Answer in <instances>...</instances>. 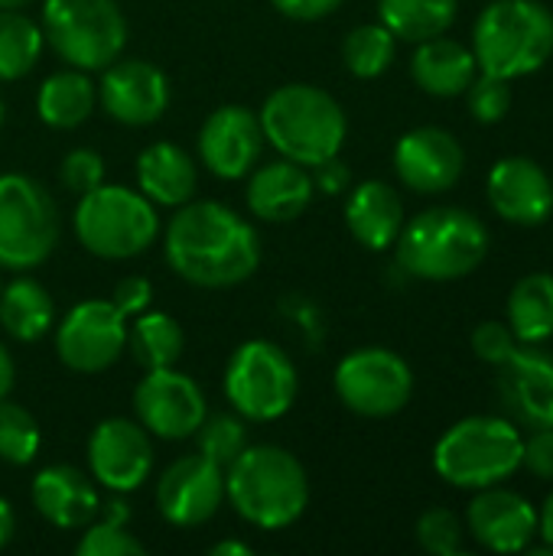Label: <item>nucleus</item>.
Masks as SVG:
<instances>
[{
    "label": "nucleus",
    "mask_w": 553,
    "mask_h": 556,
    "mask_svg": "<svg viewBox=\"0 0 553 556\" xmlns=\"http://www.w3.org/2000/svg\"><path fill=\"white\" fill-rule=\"evenodd\" d=\"M225 498L261 531H280L303 518L310 505V479L303 463L284 446H244L225 466Z\"/></svg>",
    "instance_id": "nucleus-2"
},
{
    "label": "nucleus",
    "mask_w": 553,
    "mask_h": 556,
    "mask_svg": "<svg viewBox=\"0 0 553 556\" xmlns=\"http://www.w3.org/2000/svg\"><path fill=\"white\" fill-rule=\"evenodd\" d=\"M489 254V228L479 215L456 205H437L404 222L394 257L407 277L450 283L479 270Z\"/></svg>",
    "instance_id": "nucleus-3"
},
{
    "label": "nucleus",
    "mask_w": 553,
    "mask_h": 556,
    "mask_svg": "<svg viewBox=\"0 0 553 556\" xmlns=\"http://www.w3.org/2000/svg\"><path fill=\"white\" fill-rule=\"evenodd\" d=\"M404 202L398 189L385 179L359 182L345 199V225L352 238L368 251H388L394 248L401 228H404Z\"/></svg>",
    "instance_id": "nucleus-24"
},
{
    "label": "nucleus",
    "mask_w": 553,
    "mask_h": 556,
    "mask_svg": "<svg viewBox=\"0 0 553 556\" xmlns=\"http://www.w3.org/2000/svg\"><path fill=\"white\" fill-rule=\"evenodd\" d=\"M508 329L521 345L553 339V274H528L508 293Z\"/></svg>",
    "instance_id": "nucleus-29"
},
{
    "label": "nucleus",
    "mask_w": 553,
    "mask_h": 556,
    "mask_svg": "<svg viewBox=\"0 0 553 556\" xmlns=\"http://www.w3.org/2000/svg\"><path fill=\"white\" fill-rule=\"evenodd\" d=\"M261 117L244 104H222L199 130V160L218 179H244L264 153Z\"/></svg>",
    "instance_id": "nucleus-16"
},
{
    "label": "nucleus",
    "mask_w": 553,
    "mask_h": 556,
    "mask_svg": "<svg viewBox=\"0 0 553 556\" xmlns=\"http://www.w3.org/2000/svg\"><path fill=\"white\" fill-rule=\"evenodd\" d=\"M98 104L108 117L127 127H150L169 108V81L147 59H114L101 68Z\"/></svg>",
    "instance_id": "nucleus-17"
},
{
    "label": "nucleus",
    "mask_w": 553,
    "mask_h": 556,
    "mask_svg": "<svg viewBox=\"0 0 553 556\" xmlns=\"http://www.w3.org/2000/svg\"><path fill=\"white\" fill-rule=\"evenodd\" d=\"M59 244V205L52 192L23 176H0V270H33Z\"/></svg>",
    "instance_id": "nucleus-9"
},
{
    "label": "nucleus",
    "mask_w": 553,
    "mask_h": 556,
    "mask_svg": "<svg viewBox=\"0 0 553 556\" xmlns=\"http://www.w3.org/2000/svg\"><path fill=\"white\" fill-rule=\"evenodd\" d=\"M134 169H137V189L153 205L179 208L196 195V182H199L196 163L183 147L169 140H156L147 150H140Z\"/></svg>",
    "instance_id": "nucleus-26"
},
{
    "label": "nucleus",
    "mask_w": 553,
    "mask_h": 556,
    "mask_svg": "<svg viewBox=\"0 0 553 556\" xmlns=\"http://www.w3.org/2000/svg\"><path fill=\"white\" fill-rule=\"evenodd\" d=\"M42 26L20 10H0V81H20L42 55Z\"/></svg>",
    "instance_id": "nucleus-33"
},
{
    "label": "nucleus",
    "mask_w": 553,
    "mask_h": 556,
    "mask_svg": "<svg viewBox=\"0 0 553 556\" xmlns=\"http://www.w3.org/2000/svg\"><path fill=\"white\" fill-rule=\"evenodd\" d=\"M473 55L479 72L525 78L553 55V13L541 0H492L473 26Z\"/></svg>",
    "instance_id": "nucleus-5"
},
{
    "label": "nucleus",
    "mask_w": 553,
    "mask_h": 556,
    "mask_svg": "<svg viewBox=\"0 0 553 556\" xmlns=\"http://www.w3.org/2000/svg\"><path fill=\"white\" fill-rule=\"evenodd\" d=\"M26 3H33V0H0V10H23Z\"/></svg>",
    "instance_id": "nucleus-49"
},
{
    "label": "nucleus",
    "mask_w": 553,
    "mask_h": 556,
    "mask_svg": "<svg viewBox=\"0 0 553 556\" xmlns=\"http://www.w3.org/2000/svg\"><path fill=\"white\" fill-rule=\"evenodd\" d=\"M456 13L460 0H378V23L404 42L443 36L456 23Z\"/></svg>",
    "instance_id": "nucleus-31"
},
{
    "label": "nucleus",
    "mask_w": 553,
    "mask_h": 556,
    "mask_svg": "<svg viewBox=\"0 0 553 556\" xmlns=\"http://www.w3.org/2000/svg\"><path fill=\"white\" fill-rule=\"evenodd\" d=\"M0 326L13 342H39L55 326V303L33 277H13L0 290Z\"/></svg>",
    "instance_id": "nucleus-27"
},
{
    "label": "nucleus",
    "mask_w": 553,
    "mask_h": 556,
    "mask_svg": "<svg viewBox=\"0 0 553 556\" xmlns=\"http://www.w3.org/2000/svg\"><path fill=\"white\" fill-rule=\"evenodd\" d=\"M42 39L68 68L98 72L121 59L127 20L117 0H46Z\"/></svg>",
    "instance_id": "nucleus-8"
},
{
    "label": "nucleus",
    "mask_w": 553,
    "mask_h": 556,
    "mask_svg": "<svg viewBox=\"0 0 553 556\" xmlns=\"http://www.w3.org/2000/svg\"><path fill=\"white\" fill-rule=\"evenodd\" d=\"M166 264L202 290H228L261 267V238L248 218L225 202H186L163 235Z\"/></svg>",
    "instance_id": "nucleus-1"
},
{
    "label": "nucleus",
    "mask_w": 553,
    "mask_h": 556,
    "mask_svg": "<svg viewBox=\"0 0 553 556\" xmlns=\"http://www.w3.org/2000/svg\"><path fill=\"white\" fill-rule=\"evenodd\" d=\"M463 169L466 153L443 127H414L394 147V173L411 192L440 195L460 182Z\"/></svg>",
    "instance_id": "nucleus-18"
},
{
    "label": "nucleus",
    "mask_w": 553,
    "mask_h": 556,
    "mask_svg": "<svg viewBox=\"0 0 553 556\" xmlns=\"http://www.w3.org/2000/svg\"><path fill=\"white\" fill-rule=\"evenodd\" d=\"M521 430L505 417H466L433 446L437 476L466 492L502 485L521 469Z\"/></svg>",
    "instance_id": "nucleus-6"
},
{
    "label": "nucleus",
    "mask_w": 553,
    "mask_h": 556,
    "mask_svg": "<svg viewBox=\"0 0 553 556\" xmlns=\"http://www.w3.org/2000/svg\"><path fill=\"white\" fill-rule=\"evenodd\" d=\"M199 443V453L218 463L222 469L238 459V453L248 446V427L238 414H205L199 430L192 433Z\"/></svg>",
    "instance_id": "nucleus-36"
},
{
    "label": "nucleus",
    "mask_w": 553,
    "mask_h": 556,
    "mask_svg": "<svg viewBox=\"0 0 553 556\" xmlns=\"http://www.w3.org/2000/svg\"><path fill=\"white\" fill-rule=\"evenodd\" d=\"M466 101L479 124H499L512 108V81L479 72L473 85L466 88Z\"/></svg>",
    "instance_id": "nucleus-38"
},
{
    "label": "nucleus",
    "mask_w": 553,
    "mask_h": 556,
    "mask_svg": "<svg viewBox=\"0 0 553 556\" xmlns=\"http://www.w3.org/2000/svg\"><path fill=\"white\" fill-rule=\"evenodd\" d=\"M225 397L251 424L280 420L297 401V368L290 355L267 339L241 342L225 368Z\"/></svg>",
    "instance_id": "nucleus-10"
},
{
    "label": "nucleus",
    "mask_w": 553,
    "mask_h": 556,
    "mask_svg": "<svg viewBox=\"0 0 553 556\" xmlns=\"http://www.w3.org/2000/svg\"><path fill=\"white\" fill-rule=\"evenodd\" d=\"M186 332L169 313H137L134 323H127V352L143 371L153 368H173L183 358Z\"/></svg>",
    "instance_id": "nucleus-30"
},
{
    "label": "nucleus",
    "mask_w": 553,
    "mask_h": 556,
    "mask_svg": "<svg viewBox=\"0 0 553 556\" xmlns=\"http://www.w3.org/2000/svg\"><path fill=\"white\" fill-rule=\"evenodd\" d=\"M16 534V515H13V505L0 495V551L13 541Z\"/></svg>",
    "instance_id": "nucleus-45"
},
{
    "label": "nucleus",
    "mask_w": 553,
    "mask_h": 556,
    "mask_svg": "<svg viewBox=\"0 0 553 556\" xmlns=\"http://www.w3.org/2000/svg\"><path fill=\"white\" fill-rule=\"evenodd\" d=\"M75 235L81 248L101 261H130L147 254L160 238L156 205L137 189L101 182L98 189L78 195Z\"/></svg>",
    "instance_id": "nucleus-7"
},
{
    "label": "nucleus",
    "mask_w": 553,
    "mask_h": 556,
    "mask_svg": "<svg viewBox=\"0 0 553 556\" xmlns=\"http://www.w3.org/2000/svg\"><path fill=\"white\" fill-rule=\"evenodd\" d=\"M88 472L98 485L117 495L140 489L153 472L150 433L127 417L101 420L88 437Z\"/></svg>",
    "instance_id": "nucleus-14"
},
{
    "label": "nucleus",
    "mask_w": 553,
    "mask_h": 556,
    "mask_svg": "<svg viewBox=\"0 0 553 556\" xmlns=\"http://www.w3.org/2000/svg\"><path fill=\"white\" fill-rule=\"evenodd\" d=\"M55 352L75 375L108 371L127 352V316L111 300H81L59 323Z\"/></svg>",
    "instance_id": "nucleus-12"
},
{
    "label": "nucleus",
    "mask_w": 553,
    "mask_h": 556,
    "mask_svg": "<svg viewBox=\"0 0 553 556\" xmlns=\"http://www.w3.org/2000/svg\"><path fill=\"white\" fill-rule=\"evenodd\" d=\"M479 75V62L469 46L433 36L417 42V52L411 59V78L417 81L420 91L433 98H456L466 94L473 78Z\"/></svg>",
    "instance_id": "nucleus-25"
},
{
    "label": "nucleus",
    "mask_w": 553,
    "mask_h": 556,
    "mask_svg": "<svg viewBox=\"0 0 553 556\" xmlns=\"http://www.w3.org/2000/svg\"><path fill=\"white\" fill-rule=\"evenodd\" d=\"M499 394L512 420L521 427H553V358L541 349H515V355L499 365Z\"/></svg>",
    "instance_id": "nucleus-21"
},
{
    "label": "nucleus",
    "mask_w": 553,
    "mask_h": 556,
    "mask_svg": "<svg viewBox=\"0 0 553 556\" xmlns=\"http://www.w3.org/2000/svg\"><path fill=\"white\" fill-rule=\"evenodd\" d=\"M489 205L499 218L535 228L553 215V179L531 156H502L486 179Z\"/></svg>",
    "instance_id": "nucleus-20"
},
{
    "label": "nucleus",
    "mask_w": 553,
    "mask_h": 556,
    "mask_svg": "<svg viewBox=\"0 0 553 556\" xmlns=\"http://www.w3.org/2000/svg\"><path fill=\"white\" fill-rule=\"evenodd\" d=\"M13 358H10V352L3 349V342H0V401L3 397H10V391H13Z\"/></svg>",
    "instance_id": "nucleus-47"
},
{
    "label": "nucleus",
    "mask_w": 553,
    "mask_h": 556,
    "mask_svg": "<svg viewBox=\"0 0 553 556\" xmlns=\"http://www.w3.org/2000/svg\"><path fill=\"white\" fill-rule=\"evenodd\" d=\"M538 534H541L544 547L553 554V492L548 495V502L541 505V511H538Z\"/></svg>",
    "instance_id": "nucleus-46"
},
{
    "label": "nucleus",
    "mask_w": 553,
    "mask_h": 556,
    "mask_svg": "<svg viewBox=\"0 0 553 556\" xmlns=\"http://www.w3.org/2000/svg\"><path fill=\"white\" fill-rule=\"evenodd\" d=\"M130 505L124 498L101 502L98 515L85 525L81 541L75 544L78 556H143L147 547L127 531Z\"/></svg>",
    "instance_id": "nucleus-32"
},
{
    "label": "nucleus",
    "mask_w": 553,
    "mask_h": 556,
    "mask_svg": "<svg viewBox=\"0 0 553 556\" xmlns=\"http://www.w3.org/2000/svg\"><path fill=\"white\" fill-rule=\"evenodd\" d=\"M466 528L492 554H525L538 538V508L502 485L479 489L466 508Z\"/></svg>",
    "instance_id": "nucleus-19"
},
{
    "label": "nucleus",
    "mask_w": 553,
    "mask_h": 556,
    "mask_svg": "<svg viewBox=\"0 0 553 556\" xmlns=\"http://www.w3.org/2000/svg\"><path fill=\"white\" fill-rule=\"evenodd\" d=\"M277 13L290 16V20H300V23H313V20H323L329 13H336L342 7V0H271Z\"/></svg>",
    "instance_id": "nucleus-43"
},
{
    "label": "nucleus",
    "mask_w": 553,
    "mask_h": 556,
    "mask_svg": "<svg viewBox=\"0 0 553 556\" xmlns=\"http://www.w3.org/2000/svg\"><path fill=\"white\" fill-rule=\"evenodd\" d=\"M339 401L368 420H385L394 417L407 407L414 394V371L411 365L381 345L355 349L349 352L332 375Z\"/></svg>",
    "instance_id": "nucleus-11"
},
{
    "label": "nucleus",
    "mask_w": 553,
    "mask_h": 556,
    "mask_svg": "<svg viewBox=\"0 0 553 556\" xmlns=\"http://www.w3.org/2000/svg\"><path fill=\"white\" fill-rule=\"evenodd\" d=\"M417 544L433 556L463 554V525L450 508H430L417 521Z\"/></svg>",
    "instance_id": "nucleus-37"
},
{
    "label": "nucleus",
    "mask_w": 553,
    "mask_h": 556,
    "mask_svg": "<svg viewBox=\"0 0 553 556\" xmlns=\"http://www.w3.org/2000/svg\"><path fill=\"white\" fill-rule=\"evenodd\" d=\"M257 117L264 140L284 160H293L306 169L339 156L349 134L342 104L329 91L303 81L274 88Z\"/></svg>",
    "instance_id": "nucleus-4"
},
{
    "label": "nucleus",
    "mask_w": 553,
    "mask_h": 556,
    "mask_svg": "<svg viewBox=\"0 0 553 556\" xmlns=\"http://www.w3.org/2000/svg\"><path fill=\"white\" fill-rule=\"evenodd\" d=\"M62 186L75 195H85L91 189H98L104 182V160L98 150H88V147H75L65 160H62Z\"/></svg>",
    "instance_id": "nucleus-39"
},
{
    "label": "nucleus",
    "mask_w": 553,
    "mask_h": 556,
    "mask_svg": "<svg viewBox=\"0 0 553 556\" xmlns=\"http://www.w3.org/2000/svg\"><path fill=\"white\" fill-rule=\"evenodd\" d=\"M225 502V469L202 453L183 456L156 482V508L176 528H199Z\"/></svg>",
    "instance_id": "nucleus-15"
},
{
    "label": "nucleus",
    "mask_w": 553,
    "mask_h": 556,
    "mask_svg": "<svg viewBox=\"0 0 553 556\" xmlns=\"http://www.w3.org/2000/svg\"><path fill=\"white\" fill-rule=\"evenodd\" d=\"M150 300H153V287H150V280L140 277V274L124 277V280L114 287V293H111V303H114L127 319H134L137 313H143V309L150 306Z\"/></svg>",
    "instance_id": "nucleus-42"
},
{
    "label": "nucleus",
    "mask_w": 553,
    "mask_h": 556,
    "mask_svg": "<svg viewBox=\"0 0 553 556\" xmlns=\"http://www.w3.org/2000/svg\"><path fill=\"white\" fill-rule=\"evenodd\" d=\"M212 556H251V547L241 544V541H222V544H212L209 547Z\"/></svg>",
    "instance_id": "nucleus-48"
},
{
    "label": "nucleus",
    "mask_w": 553,
    "mask_h": 556,
    "mask_svg": "<svg viewBox=\"0 0 553 556\" xmlns=\"http://www.w3.org/2000/svg\"><path fill=\"white\" fill-rule=\"evenodd\" d=\"M0 290H3V280H0Z\"/></svg>",
    "instance_id": "nucleus-51"
},
{
    "label": "nucleus",
    "mask_w": 553,
    "mask_h": 556,
    "mask_svg": "<svg viewBox=\"0 0 553 556\" xmlns=\"http://www.w3.org/2000/svg\"><path fill=\"white\" fill-rule=\"evenodd\" d=\"M98 104V88L81 68L55 72L42 81L36 94V111L46 127L52 130H75L81 127Z\"/></svg>",
    "instance_id": "nucleus-28"
},
{
    "label": "nucleus",
    "mask_w": 553,
    "mask_h": 556,
    "mask_svg": "<svg viewBox=\"0 0 553 556\" xmlns=\"http://www.w3.org/2000/svg\"><path fill=\"white\" fill-rule=\"evenodd\" d=\"M134 414L137 424L160 440H186L199 430L209 414L202 388L173 368H153L134 388Z\"/></svg>",
    "instance_id": "nucleus-13"
},
{
    "label": "nucleus",
    "mask_w": 553,
    "mask_h": 556,
    "mask_svg": "<svg viewBox=\"0 0 553 556\" xmlns=\"http://www.w3.org/2000/svg\"><path fill=\"white\" fill-rule=\"evenodd\" d=\"M33 508L59 531H81L101 508L98 485L75 466H49L29 485Z\"/></svg>",
    "instance_id": "nucleus-23"
},
{
    "label": "nucleus",
    "mask_w": 553,
    "mask_h": 556,
    "mask_svg": "<svg viewBox=\"0 0 553 556\" xmlns=\"http://www.w3.org/2000/svg\"><path fill=\"white\" fill-rule=\"evenodd\" d=\"M313 186H316L323 195H339V192H345V189H349V169H345V163H339V156H332V160L313 166Z\"/></svg>",
    "instance_id": "nucleus-44"
},
{
    "label": "nucleus",
    "mask_w": 553,
    "mask_h": 556,
    "mask_svg": "<svg viewBox=\"0 0 553 556\" xmlns=\"http://www.w3.org/2000/svg\"><path fill=\"white\" fill-rule=\"evenodd\" d=\"M398 39L385 23H362L342 42V62L355 78H378L391 68Z\"/></svg>",
    "instance_id": "nucleus-34"
},
{
    "label": "nucleus",
    "mask_w": 553,
    "mask_h": 556,
    "mask_svg": "<svg viewBox=\"0 0 553 556\" xmlns=\"http://www.w3.org/2000/svg\"><path fill=\"white\" fill-rule=\"evenodd\" d=\"M518 345L521 342L515 339V332L508 329V323L489 319V323H479L476 332H473V352H476V358L486 362V365H495V368L505 365L515 355Z\"/></svg>",
    "instance_id": "nucleus-40"
},
{
    "label": "nucleus",
    "mask_w": 553,
    "mask_h": 556,
    "mask_svg": "<svg viewBox=\"0 0 553 556\" xmlns=\"http://www.w3.org/2000/svg\"><path fill=\"white\" fill-rule=\"evenodd\" d=\"M42 433L36 417L13 404V401H0V459L7 466H29L39 453Z\"/></svg>",
    "instance_id": "nucleus-35"
},
{
    "label": "nucleus",
    "mask_w": 553,
    "mask_h": 556,
    "mask_svg": "<svg viewBox=\"0 0 553 556\" xmlns=\"http://www.w3.org/2000/svg\"><path fill=\"white\" fill-rule=\"evenodd\" d=\"M0 127H3V101H0Z\"/></svg>",
    "instance_id": "nucleus-50"
},
{
    "label": "nucleus",
    "mask_w": 553,
    "mask_h": 556,
    "mask_svg": "<svg viewBox=\"0 0 553 556\" xmlns=\"http://www.w3.org/2000/svg\"><path fill=\"white\" fill-rule=\"evenodd\" d=\"M248 208L254 218L267 222V225H287V222H297L313 195H316V186H313V173L293 160H274V163H257L251 173H248Z\"/></svg>",
    "instance_id": "nucleus-22"
},
{
    "label": "nucleus",
    "mask_w": 553,
    "mask_h": 556,
    "mask_svg": "<svg viewBox=\"0 0 553 556\" xmlns=\"http://www.w3.org/2000/svg\"><path fill=\"white\" fill-rule=\"evenodd\" d=\"M521 469H528L544 482H553V427H538L531 430V437H525Z\"/></svg>",
    "instance_id": "nucleus-41"
}]
</instances>
